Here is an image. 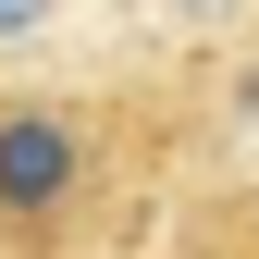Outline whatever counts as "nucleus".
<instances>
[{
	"instance_id": "obj_1",
	"label": "nucleus",
	"mask_w": 259,
	"mask_h": 259,
	"mask_svg": "<svg viewBox=\"0 0 259 259\" xmlns=\"http://www.w3.org/2000/svg\"><path fill=\"white\" fill-rule=\"evenodd\" d=\"M74 173H87V136H74L62 111H0V210H13V222L62 210Z\"/></svg>"
},
{
	"instance_id": "obj_2",
	"label": "nucleus",
	"mask_w": 259,
	"mask_h": 259,
	"mask_svg": "<svg viewBox=\"0 0 259 259\" xmlns=\"http://www.w3.org/2000/svg\"><path fill=\"white\" fill-rule=\"evenodd\" d=\"M50 13V0H0V37H25V25H37Z\"/></svg>"
}]
</instances>
